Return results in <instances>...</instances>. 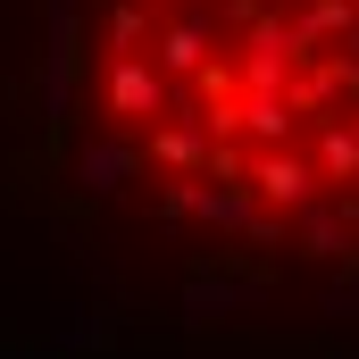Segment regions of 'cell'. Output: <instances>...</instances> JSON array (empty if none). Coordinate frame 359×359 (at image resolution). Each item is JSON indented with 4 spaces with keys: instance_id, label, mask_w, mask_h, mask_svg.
Wrapping results in <instances>:
<instances>
[{
    "instance_id": "cell-5",
    "label": "cell",
    "mask_w": 359,
    "mask_h": 359,
    "mask_svg": "<svg viewBox=\"0 0 359 359\" xmlns=\"http://www.w3.org/2000/svg\"><path fill=\"white\" fill-rule=\"evenodd\" d=\"M318 176L326 184H359V117L351 109L318 126Z\"/></svg>"
},
{
    "instance_id": "cell-6",
    "label": "cell",
    "mask_w": 359,
    "mask_h": 359,
    "mask_svg": "<svg viewBox=\"0 0 359 359\" xmlns=\"http://www.w3.org/2000/svg\"><path fill=\"white\" fill-rule=\"evenodd\" d=\"M151 159H159L168 176L209 168V126H201V117H192V126H159V134H151Z\"/></svg>"
},
{
    "instance_id": "cell-1",
    "label": "cell",
    "mask_w": 359,
    "mask_h": 359,
    "mask_svg": "<svg viewBox=\"0 0 359 359\" xmlns=\"http://www.w3.org/2000/svg\"><path fill=\"white\" fill-rule=\"evenodd\" d=\"M168 92H176V76H168L151 50H109V92H100V117L142 126V117H159V109H168Z\"/></svg>"
},
{
    "instance_id": "cell-4",
    "label": "cell",
    "mask_w": 359,
    "mask_h": 359,
    "mask_svg": "<svg viewBox=\"0 0 359 359\" xmlns=\"http://www.w3.org/2000/svg\"><path fill=\"white\" fill-rule=\"evenodd\" d=\"M234 134H251V142H301V109H292V92H234Z\"/></svg>"
},
{
    "instance_id": "cell-3",
    "label": "cell",
    "mask_w": 359,
    "mask_h": 359,
    "mask_svg": "<svg viewBox=\"0 0 359 359\" xmlns=\"http://www.w3.org/2000/svg\"><path fill=\"white\" fill-rule=\"evenodd\" d=\"M142 50H151V59H159V67H168L176 84H184V76H201V67L217 59V50H209V25H201V17H159Z\"/></svg>"
},
{
    "instance_id": "cell-2",
    "label": "cell",
    "mask_w": 359,
    "mask_h": 359,
    "mask_svg": "<svg viewBox=\"0 0 359 359\" xmlns=\"http://www.w3.org/2000/svg\"><path fill=\"white\" fill-rule=\"evenodd\" d=\"M243 184H259V201H268V209H301L326 176H318V151H301V142H259Z\"/></svg>"
}]
</instances>
